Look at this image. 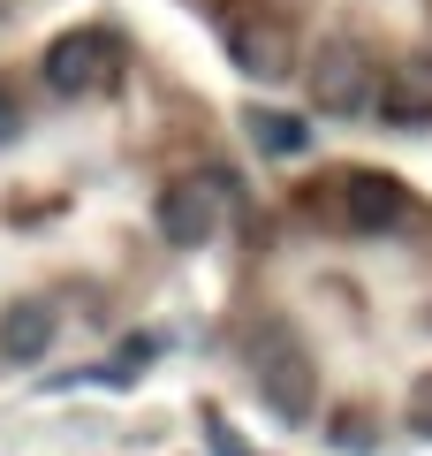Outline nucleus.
I'll return each mask as SVG.
<instances>
[{
	"instance_id": "nucleus-12",
	"label": "nucleus",
	"mask_w": 432,
	"mask_h": 456,
	"mask_svg": "<svg viewBox=\"0 0 432 456\" xmlns=\"http://www.w3.org/2000/svg\"><path fill=\"white\" fill-rule=\"evenodd\" d=\"M197 426H205V441H212V456H251V449H243L236 434H228V419H220V411H197Z\"/></svg>"
},
{
	"instance_id": "nucleus-7",
	"label": "nucleus",
	"mask_w": 432,
	"mask_h": 456,
	"mask_svg": "<svg viewBox=\"0 0 432 456\" xmlns=\"http://www.w3.org/2000/svg\"><path fill=\"white\" fill-rule=\"evenodd\" d=\"M53 327H61V312L46 297H16L0 312V365H38L53 350Z\"/></svg>"
},
{
	"instance_id": "nucleus-4",
	"label": "nucleus",
	"mask_w": 432,
	"mask_h": 456,
	"mask_svg": "<svg viewBox=\"0 0 432 456\" xmlns=\"http://www.w3.org/2000/svg\"><path fill=\"white\" fill-rule=\"evenodd\" d=\"M296 53L304 46H296V31H288L281 16H236L228 23V61H236L251 84H288L296 69H304Z\"/></svg>"
},
{
	"instance_id": "nucleus-8",
	"label": "nucleus",
	"mask_w": 432,
	"mask_h": 456,
	"mask_svg": "<svg viewBox=\"0 0 432 456\" xmlns=\"http://www.w3.org/2000/svg\"><path fill=\"white\" fill-rule=\"evenodd\" d=\"M380 114L402 122V130H425L432 122V61L425 53H410V61H395L380 77Z\"/></svg>"
},
{
	"instance_id": "nucleus-10",
	"label": "nucleus",
	"mask_w": 432,
	"mask_h": 456,
	"mask_svg": "<svg viewBox=\"0 0 432 456\" xmlns=\"http://www.w3.org/2000/svg\"><path fill=\"white\" fill-rule=\"evenodd\" d=\"M152 365V335H129L122 350H114V365H107V380H129V373H144Z\"/></svg>"
},
{
	"instance_id": "nucleus-2",
	"label": "nucleus",
	"mask_w": 432,
	"mask_h": 456,
	"mask_svg": "<svg viewBox=\"0 0 432 456\" xmlns=\"http://www.w3.org/2000/svg\"><path fill=\"white\" fill-rule=\"evenodd\" d=\"M304 84H311V107L341 114V122H372V107H380V69H372V53L356 38H326L311 53Z\"/></svg>"
},
{
	"instance_id": "nucleus-9",
	"label": "nucleus",
	"mask_w": 432,
	"mask_h": 456,
	"mask_svg": "<svg viewBox=\"0 0 432 456\" xmlns=\"http://www.w3.org/2000/svg\"><path fill=\"white\" fill-rule=\"evenodd\" d=\"M243 130H251V145L266 152V160H296V152L311 145V122L304 114H281V107H251Z\"/></svg>"
},
{
	"instance_id": "nucleus-5",
	"label": "nucleus",
	"mask_w": 432,
	"mask_h": 456,
	"mask_svg": "<svg viewBox=\"0 0 432 456\" xmlns=\"http://www.w3.org/2000/svg\"><path fill=\"white\" fill-rule=\"evenodd\" d=\"M402 221H410L402 175H387V167H349L341 175V228L349 236H395Z\"/></svg>"
},
{
	"instance_id": "nucleus-13",
	"label": "nucleus",
	"mask_w": 432,
	"mask_h": 456,
	"mask_svg": "<svg viewBox=\"0 0 432 456\" xmlns=\"http://www.w3.org/2000/svg\"><path fill=\"white\" fill-rule=\"evenodd\" d=\"M410 426H417V434L432 441V373H425V380L410 388Z\"/></svg>"
},
{
	"instance_id": "nucleus-3",
	"label": "nucleus",
	"mask_w": 432,
	"mask_h": 456,
	"mask_svg": "<svg viewBox=\"0 0 432 456\" xmlns=\"http://www.w3.org/2000/svg\"><path fill=\"white\" fill-rule=\"evenodd\" d=\"M122 77V38L107 23H84V31H61L46 46V92L53 99H92Z\"/></svg>"
},
{
	"instance_id": "nucleus-1",
	"label": "nucleus",
	"mask_w": 432,
	"mask_h": 456,
	"mask_svg": "<svg viewBox=\"0 0 432 456\" xmlns=\"http://www.w3.org/2000/svg\"><path fill=\"white\" fill-rule=\"evenodd\" d=\"M243 373H251V388L273 403V419L311 426V411H319V365H311L304 335L288 320H258L251 335H243Z\"/></svg>"
},
{
	"instance_id": "nucleus-11",
	"label": "nucleus",
	"mask_w": 432,
	"mask_h": 456,
	"mask_svg": "<svg viewBox=\"0 0 432 456\" xmlns=\"http://www.w3.org/2000/svg\"><path fill=\"white\" fill-rule=\"evenodd\" d=\"M16 137H23V92L0 77V145H16Z\"/></svg>"
},
{
	"instance_id": "nucleus-6",
	"label": "nucleus",
	"mask_w": 432,
	"mask_h": 456,
	"mask_svg": "<svg viewBox=\"0 0 432 456\" xmlns=\"http://www.w3.org/2000/svg\"><path fill=\"white\" fill-rule=\"evenodd\" d=\"M212 228H220V175H182L160 191V236L175 251L212 244Z\"/></svg>"
}]
</instances>
